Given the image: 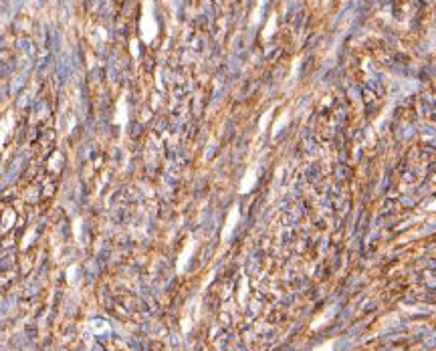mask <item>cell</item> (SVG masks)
Wrapping results in <instances>:
<instances>
[{"mask_svg":"<svg viewBox=\"0 0 436 351\" xmlns=\"http://www.w3.org/2000/svg\"><path fill=\"white\" fill-rule=\"evenodd\" d=\"M140 28H142V40L147 45L157 36V20L153 16V0H144V12H142Z\"/></svg>","mask_w":436,"mask_h":351,"instance_id":"obj_1","label":"cell"},{"mask_svg":"<svg viewBox=\"0 0 436 351\" xmlns=\"http://www.w3.org/2000/svg\"><path fill=\"white\" fill-rule=\"evenodd\" d=\"M239 218H241L239 206H232V210H230V214H228V218H226V224H224V228H222V240H228V238H230V234L234 232V228H236V224H239Z\"/></svg>","mask_w":436,"mask_h":351,"instance_id":"obj_2","label":"cell"},{"mask_svg":"<svg viewBox=\"0 0 436 351\" xmlns=\"http://www.w3.org/2000/svg\"><path fill=\"white\" fill-rule=\"evenodd\" d=\"M257 174H259V168H257V166H251V168L247 170V174L241 180V186H239V190H241L243 194H247V192H251V190L255 188V184H257Z\"/></svg>","mask_w":436,"mask_h":351,"instance_id":"obj_3","label":"cell"},{"mask_svg":"<svg viewBox=\"0 0 436 351\" xmlns=\"http://www.w3.org/2000/svg\"><path fill=\"white\" fill-rule=\"evenodd\" d=\"M194 250H196V240H192L190 238V242L186 244V248H184V252H182V256H180V260H178V273H184V269H186V265H188V260L192 258V254H194Z\"/></svg>","mask_w":436,"mask_h":351,"instance_id":"obj_4","label":"cell"},{"mask_svg":"<svg viewBox=\"0 0 436 351\" xmlns=\"http://www.w3.org/2000/svg\"><path fill=\"white\" fill-rule=\"evenodd\" d=\"M115 123H117V125H122V127H126V123H128V103H126V93H124V95L120 97V101H117Z\"/></svg>","mask_w":436,"mask_h":351,"instance_id":"obj_5","label":"cell"},{"mask_svg":"<svg viewBox=\"0 0 436 351\" xmlns=\"http://www.w3.org/2000/svg\"><path fill=\"white\" fill-rule=\"evenodd\" d=\"M275 30H277V14H271V18H269V22H267V26H265L263 36H265V38H271V36L275 34Z\"/></svg>","mask_w":436,"mask_h":351,"instance_id":"obj_6","label":"cell"},{"mask_svg":"<svg viewBox=\"0 0 436 351\" xmlns=\"http://www.w3.org/2000/svg\"><path fill=\"white\" fill-rule=\"evenodd\" d=\"M287 121H289V113H283V115L279 117V121L275 123V127H273V136H277V134L283 129V125H285Z\"/></svg>","mask_w":436,"mask_h":351,"instance_id":"obj_7","label":"cell"},{"mask_svg":"<svg viewBox=\"0 0 436 351\" xmlns=\"http://www.w3.org/2000/svg\"><path fill=\"white\" fill-rule=\"evenodd\" d=\"M271 111H273V109L265 111V115L261 117V121H259V131H265V129H267V123H269V119H271Z\"/></svg>","mask_w":436,"mask_h":351,"instance_id":"obj_8","label":"cell"},{"mask_svg":"<svg viewBox=\"0 0 436 351\" xmlns=\"http://www.w3.org/2000/svg\"><path fill=\"white\" fill-rule=\"evenodd\" d=\"M245 295H247V279H243V289H241V297H239L241 303L245 301Z\"/></svg>","mask_w":436,"mask_h":351,"instance_id":"obj_9","label":"cell"},{"mask_svg":"<svg viewBox=\"0 0 436 351\" xmlns=\"http://www.w3.org/2000/svg\"><path fill=\"white\" fill-rule=\"evenodd\" d=\"M132 55H134L136 59H138V55H140V53H138V40H136V38L132 40Z\"/></svg>","mask_w":436,"mask_h":351,"instance_id":"obj_10","label":"cell"},{"mask_svg":"<svg viewBox=\"0 0 436 351\" xmlns=\"http://www.w3.org/2000/svg\"><path fill=\"white\" fill-rule=\"evenodd\" d=\"M333 349V341H329V343H325V345H321V347H317L315 351H331Z\"/></svg>","mask_w":436,"mask_h":351,"instance_id":"obj_11","label":"cell"},{"mask_svg":"<svg viewBox=\"0 0 436 351\" xmlns=\"http://www.w3.org/2000/svg\"><path fill=\"white\" fill-rule=\"evenodd\" d=\"M168 2H172V0H168Z\"/></svg>","mask_w":436,"mask_h":351,"instance_id":"obj_12","label":"cell"}]
</instances>
